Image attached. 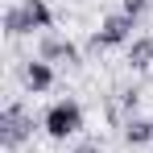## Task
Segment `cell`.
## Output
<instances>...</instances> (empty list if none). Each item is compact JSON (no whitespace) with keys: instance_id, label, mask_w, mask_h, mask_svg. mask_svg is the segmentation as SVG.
I'll return each instance as SVG.
<instances>
[{"instance_id":"cell-9","label":"cell","mask_w":153,"mask_h":153,"mask_svg":"<svg viewBox=\"0 0 153 153\" xmlns=\"http://www.w3.org/2000/svg\"><path fill=\"white\" fill-rule=\"evenodd\" d=\"M4 33H8V37H25V33H33V25H29V17H25L21 4L4 8Z\"/></svg>"},{"instance_id":"cell-7","label":"cell","mask_w":153,"mask_h":153,"mask_svg":"<svg viewBox=\"0 0 153 153\" xmlns=\"http://www.w3.org/2000/svg\"><path fill=\"white\" fill-rule=\"evenodd\" d=\"M124 141H128V145H149V141H153V120L128 116V120H124Z\"/></svg>"},{"instance_id":"cell-11","label":"cell","mask_w":153,"mask_h":153,"mask_svg":"<svg viewBox=\"0 0 153 153\" xmlns=\"http://www.w3.org/2000/svg\"><path fill=\"white\" fill-rule=\"evenodd\" d=\"M71 153H100V149H91V145H79V149H71Z\"/></svg>"},{"instance_id":"cell-10","label":"cell","mask_w":153,"mask_h":153,"mask_svg":"<svg viewBox=\"0 0 153 153\" xmlns=\"http://www.w3.org/2000/svg\"><path fill=\"white\" fill-rule=\"evenodd\" d=\"M120 13H128L132 21H141V17L149 13V0H120Z\"/></svg>"},{"instance_id":"cell-8","label":"cell","mask_w":153,"mask_h":153,"mask_svg":"<svg viewBox=\"0 0 153 153\" xmlns=\"http://www.w3.org/2000/svg\"><path fill=\"white\" fill-rule=\"evenodd\" d=\"M128 66L132 71H149L153 66V37H137L128 46Z\"/></svg>"},{"instance_id":"cell-3","label":"cell","mask_w":153,"mask_h":153,"mask_svg":"<svg viewBox=\"0 0 153 153\" xmlns=\"http://www.w3.org/2000/svg\"><path fill=\"white\" fill-rule=\"evenodd\" d=\"M132 29H137V21H132L128 13H112V17H103L100 29H95V37H91V50H116V46H132Z\"/></svg>"},{"instance_id":"cell-5","label":"cell","mask_w":153,"mask_h":153,"mask_svg":"<svg viewBox=\"0 0 153 153\" xmlns=\"http://www.w3.org/2000/svg\"><path fill=\"white\" fill-rule=\"evenodd\" d=\"M21 83H25V91L42 95V91L54 87V66L46 62V58H29L25 66H21Z\"/></svg>"},{"instance_id":"cell-1","label":"cell","mask_w":153,"mask_h":153,"mask_svg":"<svg viewBox=\"0 0 153 153\" xmlns=\"http://www.w3.org/2000/svg\"><path fill=\"white\" fill-rule=\"evenodd\" d=\"M42 128H46L50 141H66V137L83 132V108H79V100H54L46 108V116H42Z\"/></svg>"},{"instance_id":"cell-2","label":"cell","mask_w":153,"mask_h":153,"mask_svg":"<svg viewBox=\"0 0 153 153\" xmlns=\"http://www.w3.org/2000/svg\"><path fill=\"white\" fill-rule=\"evenodd\" d=\"M29 137H33V116L21 103H4V112H0V145L8 153H17Z\"/></svg>"},{"instance_id":"cell-6","label":"cell","mask_w":153,"mask_h":153,"mask_svg":"<svg viewBox=\"0 0 153 153\" xmlns=\"http://www.w3.org/2000/svg\"><path fill=\"white\" fill-rule=\"evenodd\" d=\"M21 8H25L33 33H50V29H54V13H50V4H46V0H21Z\"/></svg>"},{"instance_id":"cell-4","label":"cell","mask_w":153,"mask_h":153,"mask_svg":"<svg viewBox=\"0 0 153 153\" xmlns=\"http://www.w3.org/2000/svg\"><path fill=\"white\" fill-rule=\"evenodd\" d=\"M37 58H46V62H66V66H79L83 62V54L71 37H62L58 29L50 33H42V42H37Z\"/></svg>"}]
</instances>
